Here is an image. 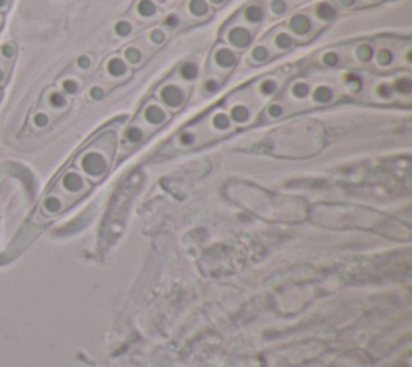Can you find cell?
Listing matches in <instances>:
<instances>
[{"mask_svg": "<svg viewBox=\"0 0 412 367\" xmlns=\"http://www.w3.org/2000/svg\"><path fill=\"white\" fill-rule=\"evenodd\" d=\"M181 77L182 79H186V81H193V79L198 77V66H196V63H193V61H186L182 66H181Z\"/></svg>", "mask_w": 412, "mask_h": 367, "instance_id": "obj_13", "label": "cell"}, {"mask_svg": "<svg viewBox=\"0 0 412 367\" xmlns=\"http://www.w3.org/2000/svg\"><path fill=\"white\" fill-rule=\"evenodd\" d=\"M188 11L196 18L205 16L208 11H210V7H208L206 0H190L188 3Z\"/></svg>", "mask_w": 412, "mask_h": 367, "instance_id": "obj_17", "label": "cell"}, {"mask_svg": "<svg viewBox=\"0 0 412 367\" xmlns=\"http://www.w3.org/2000/svg\"><path fill=\"white\" fill-rule=\"evenodd\" d=\"M179 144L182 147H192L195 142H196V134L192 132V131H186V132H182L181 136H179Z\"/></svg>", "mask_w": 412, "mask_h": 367, "instance_id": "obj_29", "label": "cell"}, {"mask_svg": "<svg viewBox=\"0 0 412 367\" xmlns=\"http://www.w3.org/2000/svg\"><path fill=\"white\" fill-rule=\"evenodd\" d=\"M137 13L142 18H151L156 13V5L153 0H140L137 3Z\"/></svg>", "mask_w": 412, "mask_h": 367, "instance_id": "obj_18", "label": "cell"}, {"mask_svg": "<svg viewBox=\"0 0 412 367\" xmlns=\"http://www.w3.org/2000/svg\"><path fill=\"white\" fill-rule=\"evenodd\" d=\"M309 94H311V85L304 81H298L292 85V95L295 99L303 100L306 97H309Z\"/></svg>", "mask_w": 412, "mask_h": 367, "instance_id": "obj_19", "label": "cell"}, {"mask_svg": "<svg viewBox=\"0 0 412 367\" xmlns=\"http://www.w3.org/2000/svg\"><path fill=\"white\" fill-rule=\"evenodd\" d=\"M340 3L343 5V7H353V5L356 3V0H340Z\"/></svg>", "mask_w": 412, "mask_h": 367, "instance_id": "obj_38", "label": "cell"}, {"mask_svg": "<svg viewBox=\"0 0 412 367\" xmlns=\"http://www.w3.org/2000/svg\"><path fill=\"white\" fill-rule=\"evenodd\" d=\"M288 26H290V31L295 36H298V37H304V36H307L311 33L312 23L309 20V16H306L303 13H298V15L292 16V20L288 21Z\"/></svg>", "mask_w": 412, "mask_h": 367, "instance_id": "obj_4", "label": "cell"}, {"mask_svg": "<svg viewBox=\"0 0 412 367\" xmlns=\"http://www.w3.org/2000/svg\"><path fill=\"white\" fill-rule=\"evenodd\" d=\"M334 97H335V92L330 85L321 84L312 90V100L319 103V105H327V103L334 100Z\"/></svg>", "mask_w": 412, "mask_h": 367, "instance_id": "obj_7", "label": "cell"}, {"mask_svg": "<svg viewBox=\"0 0 412 367\" xmlns=\"http://www.w3.org/2000/svg\"><path fill=\"white\" fill-rule=\"evenodd\" d=\"M237 55L233 53L230 48H227V47H221L218 48L216 52H214V63H216L219 68H223V70H229V68H233V66L237 65Z\"/></svg>", "mask_w": 412, "mask_h": 367, "instance_id": "obj_6", "label": "cell"}, {"mask_svg": "<svg viewBox=\"0 0 412 367\" xmlns=\"http://www.w3.org/2000/svg\"><path fill=\"white\" fill-rule=\"evenodd\" d=\"M181 24V20H179V16L177 15H168L164 18V26L166 28H171V29H174L177 28Z\"/></svg>", "mask_w": 412, "mask_h": 367, "instance_id": "obj_37", "label": "cell"}, {"mask_svg": "<svg viewBox=\"0 0 412 367\" xmlns=\"http://www.w3.org/2000/svg\"><path fill=\"white\" fill-rule=\"evenodd\" d=\"M270 8H272V13L274 15H282L287 11V3L284 0H274L272 5H270Z\"/></svg>", "mask_w": 412, "mask_h": 367, "instance_id": "obj_33", "label": "cell"}, {"mask_svg": "<svg viewBox=\"0 0 412 367\" xmlns=\"http://www.w3.org/2000/svg\"><path fill=\"white\" fill-rule=\"evenodd\" d=\"M393 87L390 84H386V82H382V84H378L377 85V95L380 97V99H391L393 97Z\"/></svg>", "mask_w": 412, "mask_h": 367, "instance_id": "obj_30", "label": "cell"}, {"mask_svg": "<svg viewBox=\"0 0 412 367\" xmlns=\"http://www.w3.org/2000/svg\"><path fill=\"white\" fill-rule=\"evenodd\" d=\"M124 139H126V142L127 144H139V142H142V140L145 139V132L140 129L139 126H129L126 132H124Z\"/></svg>", "mask_w": 412, "mask_h": 367, "instance_id": "obj_14", "label": "cell"}, {"mask_svg": "<svg viewBox=\"0 0 412 367\" xmlns=\"http://www.w3.org/2000/svg\"><path fill=\"white\" fill-rule=\"evenodd\" d=\"M60 89L63 90L68 97H75L79 94V90H81V84H79L75 77H65V79H61Z\"/></svg>", "mask_w": 412, "mask_h": 367, "instance_id": "obj_10", "label": "cell"}, {"mask_svg": "<svg viewBox=\"0 0 412 367\" xmlns=\"http://www.w3.org/2000/svg\"><path fill=\"white\" fill-rule=\"evenodd\" d=\"M229 118H230V121L237 122V124H243V122H247L250 119V110L245 105H242V103H238V105H233L230 108Z\"/></svg>", "mask_w": 412, "mask_h": 367, "instance_id": "obj_9", "label": "cell"}, {"mask_svg": "<svg viewBox=\"0 0 412 367\" xmlns=\"http://www.w3.org/2000/svg\"><path fill=\"white\" fill-rule=\"evenodd\" d=\"M316 15H317V18H321L322 21H332V20H335L337 10H335L334 5L324 2V3H319V5H317Z\"/></svg>", "mask_w": 412, "mask_h": 367, "instance_id": "obj_11", "label": "cell"}, {"mask_svg": "<svg viewBox=\"0 0 412 367\" xmlns=\"http://www.w3.org/2000/svg\"><path fill=\"white\" fill-rule=\"evenodd\" d=\"M395 60V55L390 50V48H380L377 52V63L380 66H390Z\"/></svg>", "mask_w": 412, "mask_h": 367, "instance_id": "obj_24", "label": "cell"}, {"mask_svg": "<svg viewBox=\"0 0 412 367\" xmlns=\"http://www.w3.org/2000/svg\"><path fill=\"white\" fill-rule=\"evenodd\" d=\"M150 40H151V44H155V45H161L163 42L166 40V34H164V31H163V29H153L151 33H150Z\"/></svg>", "mask_w": 412, "mask_h": 367, "instance_id": "obj_32", "label": "cell"}, {"mask_svg": "<svg viewBox=\"0 0 412 367\" xmlns=\"http://www.w3.org/2000/svg\"><path fill=\"white\" fill-rule=\"evenodd\" d=\"M16 53L18 52L13 42H7V44L0 47V99H2V94L8 84L10 74L13 71Z\"/></svg>", "mask_w": 412, "mask_h": 367, "instance_id": "obj_1", "label": "cell"}, {"mask_svg": "<svg viewBox=\"0 0 412 367\" xmlns=\"http://www.w3.org/2000/svg\"><path fill=\"white\" fill-rule=\"evenodd\" d=\"M251 33L243 26H235L227 33V40L235 48H247L251 44Z\"/></svg>", "mask_w": 412, "mask_h": 367, "instance_id": "obj_3", "label": "cell"}, {"mask_svg": "<svg viewBox=\"0 0 412 367\" xmlns=\"http://www.w3.org/2000/svg\"><path fill=\"white\" fill-rule=\"evenodd\" d=\"M285 113V108L280 105V103H270L269 108H267V114L270 116L272 119H277L280 118L282 114Z\"/></svg>", "mask_w": 412, "mask_h": 367, "instance_id": "obj_31", "label": "cell"}, {"mask_svg": "<svg viewBox=\"0 0 412 367\" xmlns=\"http://www.w3.org/2000/svg\"><path fill=\"white\" fill-rule=\"evenodd\" d=\"M211 2H213V3H223L224 0H211Z\"/></svg>", "mask_w": 412, "mask_h": 367, "instance_id": "obj_39", "label": "cell"}, {"mask_svg": "<svg viewBox=\"0 0 412 367\" xmlns=\"http://www.w3.org/2000/svg\"><path fill=\"white\" fill-rule=\"evenodd\" d=\"M393 90H396L398 94H401V95H409L411 92H412V82H411V79L409 77H401V79H398L396 84H395V89Z\"/></svg>", "mask_w": 412, "mask_h": 367, "instance_id": "obj_25", "label": "cell"}, {"mask_svg": "<svg viewBox=\"0 0 412 367\" xmlns=\"http://www.w3.org/2000/svg\"><path fill=\"white\" fill-rule=\"evenodd\" d=\"M264 18V11L261 7H258V5H250V7L245 10V20L251 24H260Z\"/></svg>", "mask_w": 412, "mask_h": 367, "instance_id": "obj_16", "label": "cell"}, {"mask_svg": "<svg viewBox=\"0 0 412 367\" xmlns=\"http://www.w3.org/2000/svg\"><path fill=\"white\" fill-rule=\"evenodd\" d=\"M203 87H205L206 94H214V92H218V89H219V82L216 79H206Z\"/></svg>", "mask_w": 412, "mask_h": 367, "instance_id": "obj_36", "label": "cell"}, {"mask_svg": "<svg viewBox=\"0 0 412 367\" xmlns=\"http://www.w3.org/2000/svg\"><path fill=\"white\" fill-rule=\"evenodd\" d=\"M124 58L127 63L139 65L140 61H142V52H140L137 47H127L124 50Z\"/></svg>", "mask_w": 412, "mask_h": 367, "instance_id": "obj_22", "label": "cell"}, {"mask_svg": "<svg viewBox=\"0 0 412 367\" xmlns=\"http://www.w3.org/2000/svg\"><path fill=\"white\" fill-rule=\"evenodd\" d=\"M356 57L362 63H367V61H371L374 58V47L371 44H361L356 48Z\"/></svg>", "mask_w": 412, "mask_h": 367, "instance_id": "obj_20", "label": "cell"}, {"mask_svg": "<svg viewBox=\"0 0 412 367\" xmlns=\"http://www.w3.org/2000/svg\"><path fill=\"white\" fill-rule=\"evenodd\" d=\"M144 118L150 126H161L168 119V113L156 103H149L144 110Z\"/></svg>", "mask_w": 412, "mask_h": 367, "instance_id": "obj_5", "label": "cell"}, {"mask_svg": "<svg viewBox=\"0 0 412 367\" xmlns=\"http://www.w3.org/2000/svg\"><path fill=\"white\" fill-rule=\"evenodd\" d=\"M114 33H116V36H119V37H127V36L132 33V24L129 23V21H119V23H116Z\"/></svg>", "mask_w": 412, "mask_h": 367, "instance_id": "obj_28", "label": "cell"}, {"mask_svg": "<svg viewBox=\"0 0 412 367\" xmlns=\"http://www.w3.org/2000/svg\"><path fill=\"white\" fill-rule=\"evenodd\" d=\"M274 45L277 47L279 50H290V48H293V45H295V39H293V36L288 33H279L274 39Z\"/></svg>", "mask_w": 412, "mask_h": 367, "instance_id": "obj_15", "label": "cell"}, {"mask_svg": "<svg viewBox=\"0 0 412 367\" xmlns=\"http://www.w3.org/2000/svg\"><path fill=\"white\" fill-rule=\"evenodd\" d=\"M76 66L79 70H89L90 66H92V58L90 57H87V55H81V57H79L77 60H76Z\"/></svg>", "mask_w": 412, "mask_h": 367, "instance_id": "obj_34", "label": "cell"}, {"mask_svg": "<svg viewBox=\"0 0 412 367\" xmlns=\"http://www.w3.org/2000/svg\"><path fill=\"white\" fill-rule=\"evenodd\" d=\"M345 82L351 85L353 92H358L359 89H362V77L356 73H349V74L345 76Z\"/></svg>", "mask_w": 412, "mask_h": 367, "instance_id": "obj_27", "label": "cell"}, {"mask_svg": "<svg viewBox=\"0 0 412 367\" xmlns=\"http://www.w3.org/2000/svg\"><path fill=\"white\" fill-rule=\"evenodd\" d=\"M269 48L264 45H256L253 50H251V58H253L256 63H264V61L269 60Z\"/></svg>", "mask_w": 412, "mask_h": 367, "instance_id": "obj_23", "label": "cell"}, {"mask_svg": "<svg viewBox=\"0 0 412 367\" xmlns=\"http://www.w3.org/2000/svg\"><path fill=\"white\" fill-rule=\"evenodd\" d=\"M277 89H279V84L275 79H264V81L260 84V92L266 97L274 95L275 92H277Z\"/></svg>", "mask_w": 412, "mask_h": 367, "instance_id": "obj_21", "label": "cell"}, {"mask_svg": "<svg viewBox=\"0 0 412 367\" xmlns=\"http://www.w3.org/2000/svg\"><path fill=\"white\" fill-rule=\"evenodd\" d=\"M211 124L216 131H229L230 126H232V121L229 118V114L221 111V113H216L213 116Z\"/></svg>", "mask_w": 412, "mask_h": 367, "instance_id": "obj_12", "label": "cell"}, {"mask_svg": "<svg viewBox=\"0 0 412 367\" xmlns=\"http://www.w3.org/2000/svg\"><path fill=\"white\" fill-rule=\"evenodd\" d=\"M107 73L113 77H122L127 74V63L119 57H113L107 63Z\"/></svg>", "mask_w": 412, "mask_h": 367, "instance_id": "obj_8", "label": "cell"}, {"mask_svg": "<svg viewBox=\"0 0 412 367\" xmlns=\"http://www.w3.org/2000/svg\"><path fill=\"white\" fill-rule=\"evenodd\" d=\"M322 63L325 66H329V68H335V66H338V63H340V55L334 50L325 52L322 55Z\"/></svg>", "mask_w": 412, "mask_h": 367, "instance_id": "obj_26", "label": "cell"}, {"mask_svg": "<svg viewBox=\"0 0 412 367\" xmlns=\"http://www.w3.org/2000/svg\"><path fill=\"white\" fill-rule=\"evenodd\" d=\"M158 2H164V0H158Z\"/></svg>", "mask_w": 412, "mask_h": 367, "instance_id": "obj_40", "label": "cell"}, {"mask_svg": "<svg viewBox=\"0 0 412 367\" xmlns=\"http://www.w3.org/2000/svg\"><path fill=\"white\" fill-rule=\"evenodd\" d=\"M89 97L92 100H102L103 97H105V90H103V87H100V85H95V87H92L90 92H89Z\"/></svg>", "mask_w": 412, "mask_h": 367, "instance_id": "obj_35", "label": "cell"}, {"mask_svg": "<svg viewBox=\"0 0 412 367\" xmlns=\"http://www.w3.org/2000/svg\"><path fill=\"white\" fill-rule=\"evenodd\" d=\"M159 99L163 100L166 107L179 108L184 103V100H186V95H184V92L179 85L171 84V85H166V87L161 89V92H159Z\"/></svg>", "mask_w": 412, "mask_h": 367, "instance_id": "obj_2", "label": "cell"}]
</instances>
